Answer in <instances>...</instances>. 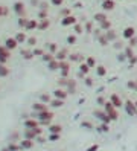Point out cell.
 <instances>
[{"mask_svg":"<svg viewBox=\"0 0 137 151\" xmlns=\"http://www.w3.org/2000/svg\"><path fill=\"white\" fill-rule=\"evenodd\" d=\"M125 35H126V37H130V35H134V29H130V28H128Z\"/></svg>","mask_w":137,"mask_h":151,"instance_id":"obj_1","label":"cell"}]
</instances>
